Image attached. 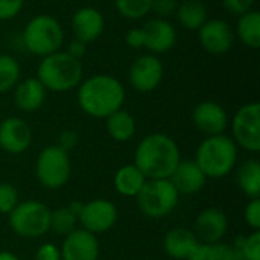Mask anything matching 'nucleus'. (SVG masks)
Listing matches in <instances>:
<instances>
[{
  "mask_svg": "<svg viewBox=\"0 0 260 260\" xmlns=\"http://www.w3.org/2000/svg\"><path fill=\"white\" fill-rule=\"evenodd\" d=\"M181 160L175 140L163 133H154L142 139L134 154V165L146 180H168Z\"/></svg>",
  "mask_w": 260,
  "mask_h": 260,
  "instance_id": "nucleus-1",
  "label": "nucleus"
},
{
  "mask_svg": "<svg viewBox=\"0 0 260 260\" xmlns=\"http://www.w3.org/2000/svg\"><path fill=\"white\" fill-rule=\"evenodd\" d=\"M123 102V84L111 75H93L79 84L78 104L91 117L105 119L120 110Z\"/></svg>",
  "mask_w": 260,
  "mask_h": 260,
  "instance_id": "nucleus-2",
  "label": "nucleus"
},
{
  "mask_svg": "<svg viewBox=\"0 0 260 260\" xmlns=\"http://www.w3.org/2000/svg\"><path fill=\"white\" fill-rule=\"evenodd\" d=\"M82 64L72 58L66 50L43 56L37 67V79L46 90L62 93L76 88L82 81Z\"/></svg>",
  "mask_w": 260,
  "mask_h": 260,
  "instance_id": "nucleus-3",
  "label": "nucleus"
},
{
  "mask_svg": "<svg viewBox=\"0 0 260 260\" xmlns=\"http://www.w3.org/2000/svg\"><path fill=\"white\" fill-rule=\"evenodd\" d=\"M195 163L207 178H224L236 168L238 146L225 134L209 136L198 146Z\"/></svg>",
  "mask_w": 260,
  "mask_h": 260,
  "instance_id": "nucleus-4",
  "label": "nucleus"
},
{
  "mask_svg": "<svg viewBox=\"0 0 260 260\" xmlns=\"http://www.w3.org/2000/svg\"><path fill=\"white\" fill-rule=\"evenodd\" d=\"M24 47L37 56H47L61 50L64 43V30L58 18L40 14L30 18L21 34Z\"/></svg>",
  "mask_w": 260,
  "mask_h": 260,
  "instance_id": "nucleus-5",
  "label": "nucleus"
},
{
  "mask_svg": "<svg viewBox=\"0 0 260 260\" xmlns=\"http://www.w3.org/2000/svg\"><path fill=\"white\" fill-rule=\"evenodd\" d=\"M180 193L171 180H146L142 190L137 193L136 201L140 212L148 218L168 216L178 204Z\"/></svg>",
  "mask_w": 260,
  "mask_h": 260,
  "instance_id": "nucleus-6",
  "label": "nucleus"
},
{
  "mask_svg": "<svg viewBox=\"0 0 260 260\" xmlns=\"http://www.w3.org/2000/svg\"><path fill=\"white\" fill-rule=\"evenodd\" d=\"M50 209L38 201L18 203L9 213V225L21 238L37 239L49 232Z\"/></svg>",
  "mask_w": 260,
  "mask_h": 260,
  "instance_id": "nucleus-7",
  "label": "nucleus"
},
{
  "mask_svg": "<svg viewBox=\"0 0 260 260\" xmlns=\"http://www.w3.org/2000/svg\"><path fill=\"white\" fill-rule=\"evenodd\" d=\"M72 174V165L69 152L62 151L56 145L46 146L37 157L35 175L38 181L47 189L62 187Z\"/></svg>",
  "mask_w": 260,
  "mask_h": 260,
  "instance_id": "nucleus-8",
  "label": "nucleus"
},
{
  "mask_svg": "<svg viewBox=\"0 0 260 260\" xmlns=\"http://www.w3.org/2000/svg\"><path fill=\"white\" fill-rule=\"evenodd\" d=\"M233 142L250 152L260 151V104L242 105L232 120Z\"/></svg>",
  "mask_w": 260,
  "mask_h": 260,
  "instance_id": "nucleus-9",
  "label": "nucleus"
},
{
  "mask_svg": "<svg viewBox=\"0 0 260 260\" xmlns=\"http://www.w3.org/2000/svg\"><path fill=\"white\" fill-rule=\"evenodd\" d=\"M165 66L157 55H140L129 67L128 79L134 90L140 93L154 91L163 81Z\"/></svg>",
  "mask_w": 260,
  "mask_h": 260,
  "instance_id": "nucleus-10",
  "label": "nucleus"
},
{
  "mask_svg": "<svg viewBox=\"0 0 260 260\" xmlns=\"http://www.w3.org/2000/svg\"><path fill=\"white\" fill-rule=\"evenodd\" d=\"M198 40L203 49L213 55L227 53L235 43L233 27L222 18H210L198 29Z\"/></svg>",
  "mask_w": 260,
  "mask_h": 260,
  "instance_id": "nucleus-11",
  "label": "nucleus"
},
{
  "mask_svg": "<svg viewBox=\"0 0 260 260\" xmlns=\"http://www.w3.org/2000/svg\"><path fill=\"white\" fill-rule=\"evenodd\" d=\"M82 229L96 235L108 232L117 221V209L108 200H93L82 206L78 216Z\"/></svg>",
  "mask_w": 260,
  "mask_h": 260,
  "instance_id": "nucleus-12",
  "label": "nucleus"
},
{
  "mask_svg": "<svg viewBox=\"0 0 260 260\" xmlns=\"http://www.w3.org/2000/svg\"><path fill=\"white\" fill-rule=\"evenodd\" d=\"M193 125L198 131L209 136L224 134L229 126V114L222 105L213 101L200 102L192 113Z\"/></svg>",
  "mask_w": 260,
  "mask_h": 260,
  "instance_id": "nucleus-13",
  "label": "nucleus"
},
{
  "mask_svg": "<svg viewBox=\"0 0 260 260\" xmlns=\"http://www.w3.org/2000/svg\"><path fill=\"white\" fill-rule=\"evenodd\" d=\"M59 251L61 260H98L99 242L93 233L76 229L64 238Z\"/></svg>",
  "mask_w": 260,
  "mask_h": 260,
  "instance_id": "nucleus-14",
  "label": "nucleus"
},
{
  "mask_svg": "<svg viewBox=\"0 0 260 260\" xmlns=\"http://www.w3.org/2000/svg\"><path fill=\"white\" fill-rule=\"evenodd\" d=\"M227 230H229V221L224 212L216 207H210L203 210L197 216L192 232L195 233L198 242L216 244L221 242Z\"/></svg>",
  "mask_w": 260,
  "mask_h": 260,
  "instance_id": "nucleus-15",
  "label": "nucleus"
},
{
  "mask_svg": "<svg viewBox=\"0 0 260 260\" xmlns=\"http://www.w3.org/2000/svg\"><path fill=\"white\" fill-rule=\"evenodd\" d=\"M32 143L30 126L20 117H8L0 123V148L8 154H23Z\"/></svg>",
  "mask_w": 260,
  "mask_h": 260,
  "instance_id": "nucleus-16",
  "label": "nucleus"
},
{
  "mask_svg": "<svg viewBox=\"0 0 260 260\" xmlns=\"http://www.w3.org/2000/svg\"><path fill=\"white\" fill-rule=\"evenodd\" d=\"M105 29V18L102 12L93 6L79 8L72 17V30L75 38L91 43L96 41Z\"/></svg>",
  "mask_w": 260,
  "mask_h": 260,
  "instance_id": "nucleus-17",
  "label": "nucleus"
},
{
  "mask_svg": "<svg viewBox=\"0 0 260 260\" xmlns=\"http://www.w3.org/2000/svg\"><path fill=\"white\" fill-rule=\"evenodd\" d=\"M145 30V49L152 55L169 52L177 43L175 27L166 18H152L143 24Z\"/></svg>",
  "mask_w": 260,
  "mask_h": 260,
  "instance_id": "nucleus-18",
  "label": "nucleus"
},
{
  "mask_svg": "<svg viewBox=\"0 0 260 260\" xmlns=\"http://www.w3.org/2000/svg\"><path fill=\"white\" fill-rule=\"evenodd\" d=\"M169 180L178 193L192 195L200 192L206 186L207 177L195 163V160H180Z\"/></svg>",
  "mask_w": 260,
  "mask_h": 260,
  "instance_id": "nucleus-19",
  "label": "nucleus"
},
{
  "mask_svg": "<svg viewBox=\"0 0 260 260\" xmlns=\"http://www.w3.org/2000/svg\"><path fill=\"white\" fill-rule=\"evenodd\" d=\"M46 94L47 90L37 78H26L14 87V104L18 110L32 113L43 107Z\"/></svg>",
  "mask_w": 260,
  "mask_h": 260,
  "instance_id": "nucleus-20",
  "label": "nucleus"
},
{
  "mask_svg": "<svg viewBox=\"0 0 260 260\" xmlns=\"http://www.w3.org/2000/svg\"><path fill=\"white\" fill-rule=\"evenodd\" d=\"M198 239L192 230L174 229L168 232L165 238V251L169 257L177 260H186L192 250L197 247Z\"/></svg>",
  "mask_w": 260,
  "mask_h": 260,
  "instance_id": "nucleus-21",
  "label": "nucleus"
},
{
  "mask_svg": "<svg viewBox=\"0 0 260 260\" xmlns=\"http://www.w3.org/2000/svg\"><path fill=\"white\" fill-rule=\"evenodd\" d=\"M236 181L241 192L251 198L257 200L260 197V163L256 158L244 160L236 171Z\"/></svg>",
  "mask_w": 260,
  "mask_h": 260,
  "instance_id": "nucleus-22",
  "label": "nucleus"
},
{
  "mask_svg": "<svg viewBox=\"0 0 260 260\" xmlns=\"http://www.w3.org/2000/svg\"><path fill=\"white\" fill-rule=\"evenodd\" d=\"M146 183V177L136 165H126L114 175V187L123 197H137Z\"/></svg>",
  "mask_w": 260,
  "mask_h": 260,
  "instance_id": "nucleus-23",
  "label": "nucleus"
},
{
  "mask_svg": "<svg viewBox=\"0 0 260 260\" xmlns=\"http://www.w3.org/2000/svg\"><path fill=\"white\" fill-rule=\"evenodd\" d=\"M105 126L110 137L116 142H128L136 134V119L122 108L105 117Z\"/></svg>",
  "mask_w": 260,
  "mask_h": 260,
  "instance_id": "nucleus-24",
  "label": "nucleus"
},
{
  "mask_svg": "<svg viewBox=\"0 0 260 260\" xmlns=\"http://www.w3.org/2000/svg\"><path fill=\"white\" fill-rule=\"evenodd\" d=\"M178 23L190 30H198L207 20V8L200 0H183L177 6Z\"/></svg>",
  "mask_w": 260,
  "mask_h": 260,
  "instance_id": "nucleus-25",
  "label": "nucleus"
},
{
  "mask_svg": "<svg viewBox=\"0 0 260 260\" xmlns=\"http://www.w3.org/2000/svg\"><path fill=\"white\" fill-rule=\"evenodd\" d=\"M238 38L250 49L260 47V14L257 11H248L239 15L236 23V34Z\"/></svg>",
  "mask_w": 260,
  "mask_h": 260,
  "instance_id": "nucleus-26",
  "label": "nucleus"
},
{
  "mask_svg": "<svg viewBox=\"0 0 260 260\" xmlns=\"http://www.w3.org/2000/svg\"><path fill=\"white\" fill-rule=\"evenodd\" d=\"M20 64L18 61L8 55L0 53V94L12 90L20 81Z\"/></svg>",
  "mask_w": 260,
  "mask_h": 260,
  "instance_id": "nucleus-27",
  "label": "nucleus"
},
{
  "mask_svg": "<svg viewBox=\"0 0 260 260\" xmlns=\"http://www.w3.org/2000/svg\"><path fill=\"white\" fill-rule=\"evenodd\" d=\"M236 257L242 260H260V230H254L251 235H241L233 244Z\"/></svg>",
  "mask_w": 260,
  "mask_h": 260,
  "instance_id": "nucleus-28",
  "label": "nucleus"
},
{
  "mask_svg": "<svg viewBox=\"0 0 260 260\" xmlns=\"http://www.w3.org/2000/svg\"><path fill=\"white\" fill-rule=\"evenodd\" d=\"M76 221H78V218L67 207H59V209L50 212L49 230L55 232L59 236H67L73 230H76Z\"/></svg>",
  "mask_w": 260,
  "mask_h": 260,
  "instance_id": "nucleus-29",
  "label": "nucleus"
},
{
  "mask_svg": "<svg viewBox=\"0 0 260 260\" xmlns=\"http://www.w3.org/2000/svg\"><path fill=\"white\" fill-rule=\"evenodd\" d=\"M117 12L128 20L143 18L151 12L152 0H114Z\"/></svg>",
  "mask_w": 260,
  "mask_h": 260,
  "instance_id": "nucleus-30",
  "label": "nucleus"
},
{
  "mask_svg": "<svg viewBox=\"0 0 260 260\" xmlns=\"http://www.w3.org/2000/svg\"><path fill=\"white\" fill-rule=\"evenodd\" d=\"M18 204L17 189L11 183H0V213L9 215Z\"/></svg>",
  "mask_w": 260,
  "mask_h": 260,
  "instance_id": "nucleus-31",
  "label": "nucleus"
},
{
  "mask_svg": "<svg viewBox=\"0 0 260 260\" xmlns=\"http://www.w3.org/2000/svg\"><path fill=\"white\" fill-rule=\"evenodd\" d=\"M177 6H178L177 0H152L151 12H154L158 18H166L175 14Z\"/></svg>",
  "mask_w": 260,
  "mask_h": 260,
  "instance_id": "nucleus-32",
  "label": "nucleus"
},
{
  "mask_svg": "<svg viewBox=\"0 0 260 260\" xmlns=\"http://www.w3.org/2000/svg\"><path fill=\"white\" fill-rule=\"evenodd\" d=\"M24 5V0H0V20L17 17Z\"/></svg>",
  "mask_w": 260,
  "mask_h": 260,
  "instance_id": "nucleus-33",
  "label": "nucleus"
},
{
  "mask_svg": "<svg viewBox=\"0 0 260 260\" xmlns=\"http://www.w3.org/2000/svg\"><path fill=\"white\" fill-rule=\"evenodd\" d=\"M245 222L253 230H260V200H251L245 207Z\"/></svg>",
  "mask_w": 260,
  "mask_h": 260,
  "instance_id": "nucleus-34",
  "label": "nucleus"
},
{
  "mask_svg": "<svg viewBox=\"0 0 260 260\" xmlns=\"http://www.w3.org/2000/svg\"><path fill=\"white\" fill-rule=\"evenodd\" d=\"M145 30L143 26H137V27H131L126 34H125V43L131 47V49H145Z\"/></svg>",
  "mask_w": 260,
  "mask_h": 260,
  "instance_id": "nucleus-35",
  "label": "nucleus"
},
{
  "mask_svg": "<svg viewBox=\"0 0 260 260\" xmlns=\"http://www.w3.org/2000/svg\"><path fill=\"white\" fill-rule=\"evenodd\" d=\"M224 8L235 15H242L253 9L254 0H222Z\"/></svg>",
  "mask_w": 260,
  "mask_h": 260,
  "instance_id": "nucleus-36",
  "label": "nucleus"
},
{
  "mask_svg": "<svg viewBox=\"0 0 260 260\" xmlns=\"http://www.w3.org/2000/svg\"><path fill=\"white\" fill-rule=\"evenodd\" d=\"M78 142H79V137H78V134H76L75 131H72V129H64V131H61L59 136H58V143H56V146L61 148L62 151L69 152L70 149H73V148L78 145Z\"/></svg>",
  "mask_w": 260,
  "mask_h": 260,
  "instance_id": "nucleus-37",
  "label": "nucleus"
},
{
  "mask_svg": "<svg viewBox=\"0 0 260 260\" xmlns=\"http://www.w3.org/2000/svg\"><path fill=\"white\" fill-rule=\"evenodd\" d=\"M213 250V257L215 260H236V253L233 250V245L225 244V242H216L212 244Z\"/></svg>",
  "mask_w": 260,
  "mask_h": 260,
  "instance_id": "nucleus-38",
  "label": "nucleus"
},
{
  "mask_svg": "<svg viewBox=\"0 0 260 260\" xmlns=\"http://www.w3.org/2000/svg\"><path fill=\"white\" fill-rule=\"evenodd\" d=\"M35 260H61V251L56 245L46 242L37 250Z\"/></svg>",
  "mask_w": 260,
  "mask_h": 260,
  "instance_id": "nucleus-39",
  "label": "nucleus"
},
{
  "mask_svg": "<svg viewBox=\"0 0 260 260\" xmlns=\"http://www.w3.org/2000/svg\"><path fill=\"white\" fill-rule=\"evenodd\" d=\"M186 260H215V257H213V250H212V244L198 242L197 247L192 250V253L189 254V257Z\"/></svg>",
  "mask_w": 260,
  "mask_h": 260,
  "instance_id": "nucleus-40",
  "label": "nucleus"
},
{
  "mask_svg": "<svg viewBox=\"0 0 260 260\" xmlns=\"http://www.w3.org/2000/svg\"><path fill=\"white\" fill-rule=\"evenodd\" d=\"M66 52H67L72 58L81 61V59L85 56V53H87V43H84V41H81V40H78V38H73V40L69 43Z\"/></svg>",
  "mask_w": 260,
  "mask_h": 260,
  "instance_id": "nucleus-41",
  "label": "nucleus"
},
{
  "mask_svg": "<svg viewBox=\"0 0 260 260\" xmlns=\"http://www.w3.org/2000/svg\"><path fill=\"white\" fill-rule=\"evenodd\" d=\"M82 206H84V204H82V203H79V201H72V203L67 206V209H69V210H70L76 218H78V216H79V213H81V210H82Z\"/></svg>",
  "mask_w": 260,
  "mask_h": 260,
  "instance_id": "nucleus-42",
  "label": "nucleus"
},
{
  "mask_svg": "<svg viewBox=\"0 0 260 260\" xmlns=\"http://www.w3.org/2000/svg\"><path fill=\"white\" fill-rule=\"evenodd\" d=\"M0 260H20L15 254L8 253V251H0Z\"/></svg>",
  "mask_w": 260,
  "mask_h": 260,
  "instance_id": "nucleus-43",
  "label": "nucleus"
},
{
  "mask_svg": "<svg viewBox=\"0 0 260 260\" xmlns=\"http://www.w3.org/2000/svg\"><path fill=\"white\" fill-rule=\"evenodd\" d=\"M236 260H242V259H236Z\"/></svg>",
  "mask_w": 260,
  "mask_h": 260,
  "instance_id": "nucleus-44",
  "label": "nucleus"
}]
</instances>
